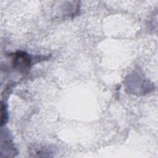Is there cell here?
Segmentation results:
<instances>
[{
  "label": "cell",
  "mask_w": 158,
  "mask_h": 158,
  "mask_svg": "<svg viewBox=\"0 0 158 158\" xmlns=\"http://www.w3.org/2000/svg\"><path fill=\"white\" fill-rule=\"evenodd\" d=\"M1 157L4 154V157H13L16 152L13 143L10 139V136L5 131L4 133L1 131Z\"/></svg>",
  "instance_id": "obj_2"
},
{
  "label": "cell",
  "mask_w": 158,
  "mask_h": 158,
  "mask_svg": "<svg viewBox=\"0 0 158 158\" xmlns=\"http://www.w3.org/2000/svg\"><path fill=\"white\" fill-rule=\"evenodd\" d=\"M31 64L30 56L23 51H17L12 54V65L15 70L25 73L29 70Z\"/></svg>",
  "instance_id": "obj_1"
},
{
  "label": "cell",
  "mask_w": 158,
  "mask_h": 158,
  "mask_svg": "<svg viewBox=\"0 0 158 158\" xmlns=\"http://www.w3.org/2000/svg\"><path fill=\"white\" fill-rule=\"evenodd\" d=\"M1 127H2L3 125L7 121V112L6 106L2 102H1Z\"/></svg>",
  "instance_id": "obj_3"
}]
</instances>
